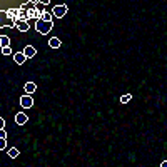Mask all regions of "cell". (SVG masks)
Wrapping results in <instances>:
<instances>
[{"label": "cell", "mask_w": 167, "mask_h": 167, "mask_svg": "<svg viewBox=\"0 0 167 167\" xmlns=\"http://www.w3.org/2000/svg\"><path fill=\"white\" fill-rule=\"evenodd\" d=\"M54 29V22H45V20H37L35 22V30L42 35H47Z\"/></svg>", "instance_id": "obj_1"}, {"label": "cell", "mask_w": 167, "mask_h": 167, "mask_svg": "<svg viewBox=\"0 0 167 167\" xmlns=\"http://www.w3.org/2000/svg\"><path fill=\"white\" fill-rule=\"evenodd\" d=\"M67 10H69L67 3H60V5H55V7L52 8V15H54V17H59V18H62V17L67 14Z\"/></svg>", "instance_id": "obj_2"}, {"label": "cell", "mask_w": 167, "mask_h": 167, "mask_svg": "<svg viewBox=\"0 0 167 167\" xmlns=\"http://www.w3.org/2000/svg\"><path fill=\"white\" fill-rule=\"evenodd\" d=\"M20 105H22V109H30V107H33V97L29 95V94L22 95L20 97Z\"/></svg>", "instance_id": "obj_3"}, {"label": "cell", "mask_w": 167, "mask_h": 167, "mask_svg": "<svg viewBox=\"0 0 167 167\" xmlns=\"http://www.w3.org/2000/svg\"><path fill=\"white\" fill-rule=\"evenodd\" d=\"M15 29H18L20 32H29V30H30V24H29L27 20L17 18V27H15Z\"/></svg>", "instance_id": "obj_4"}, {"label": "cell", "mask_w": 167, "mask_h": 167, "mask_svg": "<svg viewBox=\"0 0 167 167\" xmlns=\"http://www.w3.org/2000/svg\"><path fill=\"white\" fill-rule=\"evenodd\" d=\"M15 122L18 124V125H25V124L29 122L27 114H24V112H18V114H15Z\"/></svg>", "instance_id": "obj_5"}, {"label": "cell", "mask_w": 167, "mask_h": 167, "mask_svg": "<svg viewBox=\"0 0 167 167\" xmlns=\"http://www.w3.org/2000/svg\"><path fill=\"white\" fill-rule=\"evenodd\" d=\"M35 54H37V48L32 47V45H27V47H24V55L27 57V59H32V57H35Z\"/></svg>", "instance_id": "obj_6"}, {"label": "cell", "mask_w": 167, "mask_h": 167, "mask_svg": "<svg viewBox=\"0 0 167 167\" xmlns=\"http://www.w3.org/2000/svg\"><path fill=\"white\" fill-rule=\"evenodd\" d=\"M14 60H15V64L22 65L27 60V57L24 55V52H17V54H14Z\"/></svg>", "instance_id": "obj_7"}, {"label": "cell", "mask_w": 167, "mask_h": 167, "mask_svg": "<svg viewBox=\"0 0 167 167\" xmlns=\"http://www.w3.org/2000/svg\"><path fill=\"white\" fill-rule=\"evenodd\" d=\"M2 27H5V25H7V27H10V29H12V27H17V18H12V17H7V20H2Z\"/></svg>", "instance_id": "obj_8"}, {"label": "cell", "mask_w": 167, "mask_h": 167, "mask_svg": "<svg viewBox=\"0 0 167 167\" xmlns=\"http://www.w3.org/2000/svg\"><path fill=\"white\" fill-rule=\"evenodd\" d=\"M25 94H29V95H32L33 92H35V90H37V85H35V84H33V82H27V84H25Z\"/></svg>", "instance_id": "obj_9"}, {"label": "cell", "mask_w": 167, "mask_h": 167, "mask_svg": "<svg viewBox=\"0 0 167 167\" xmlns=\"http://www.w3.org/2000/svg\"><path fill=\"white\" fill-rule=\"evenodd\" d=\"M48 47L50 48H59L60 47V39H59V37H52V39L48 40Z\"/></svg>", "instance_id": "obj_10"}, {"label": "cell", "mask_w": 167, "mask_h": 167, "mask_svg": "<svg viewBox=\"0 0 167 167\" xmlns=\"http://www.w3.org/2000/svg\"><path fill=\"white\" fill-rule=\"evenodd\" d=\"M8 45H10V39H8L7 35H2V37H0V47L5 48V47H8Z\"/></svg>", "instance_id": "obj_11"}, {"label": "cell", "mask_w": 167, "mask_h": 167, "mask_svg": "<svg viewBox=\"0 0 167 167\" xmlns=\"http://www.w3.org/2000/svg\"><path fill=\"white\" fill-rule=\"evenodd\" d=\"M8 157H10V159H17V157H18V149L12 147V149L8 151Z\"/></svg>", "instance_id": "obj_12"}, {"label": "cell", "mask_w": 167, "mask_h": 167, "mask_svg": "<svg viewBox=\"0 0 167 167\" xmlns=\"http://www.w3.org/2000/svg\"><path fill=\"white\" fill-rule=\"evenodd\" d=\"M40 20H45V22H52V14H48V12H44Z\"/></svg>", "instance_id": "obj_13"}, {"label": "cell", "mask_w": 167, "mask_h": 167, "mask_svg": "<svg viewBox=\"0 0 167 167\" xmlns=\"http://www.w3.org/2000/svg\"><path fill=\"white\" fill-rule=\"evenodd\" d=\"M130 100H132V95H130V94H125V95L120 97V102L122 104H127V102H130Z\"/></svg>", "instance_id": "obj_14"}, {"label": "cell", "mask_w": 167, "mask_h": 167, "mask_svg": "<svg viewBox=\"0 0 167 167\" xmlns=\"http://www.w3.org/2000/svg\"><path fill=\"white\" fill-rule=\"evenodd\" d=\"M2 54H3V55H10V54H12V48H10V47L2 48Z\"/></svg>", "instance_id": "obj_15"}, {"label": "cell", "mask_w": 167, "mask_h": 167, "mask_svg": "<svg viewBox=\"0 0 167 167\" xmlns=\"http://www.w3.org/2000/svg\"><path fill=\"white\" fill-rule=\"evenodd\" d=\"M5 140H7V139H0V151H5V145H7Z\"/></svg>", "instance_id": "obj_16"}, {"label": "cell", "mask_w": 167, "mask_h": 167, "mask_svg": "<svg viewBox=\"0 0 167 167\" xmlns=\"http://www.w3.org/2000/svg\"><path fill=\"white\" fill-rule=\"evenodd\" d=\"M0 139H7V132H5V129H0Z\"/></svg>", "instance_id": "obj_17"}, {"label": "cell", "mask_w": 167, "mask_h": 167, "mask_svg": "<svg viewBox=\"0 0 167 167\" xmlns=\"http://www.w3.org/2000/svg\"><path fill=\"white\" fill-rule=\"evenodd\" d=\"M3 127H5V119L0 117V129H3Z\"/></svg>", "instance_id": "obj_18"}, {"label": "cell", "mask_w": 167, "mask_h": 167, "mask_svg": "<svg viewBox=\"0 0 167 167\" xmlns=\"http://www.w3.org/2000/svg\"><path fill=\"white\" fill-rule=\"evenodd\" d=\"M160 167H167V160H164V162L160 164Z\"/></svg>", "instance_id": "obj_19"}]
</instances>
